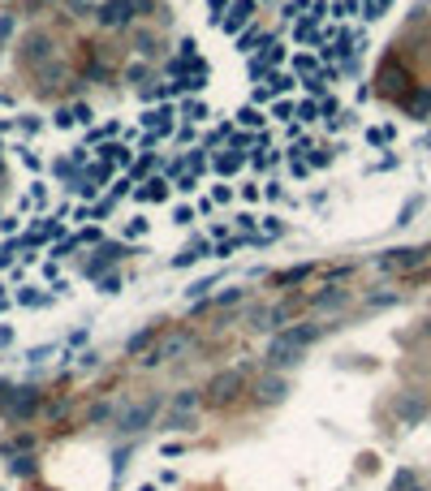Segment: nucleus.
Instances as JSON below:
<instances>
[{
	"label": "nucleus",
	"mask_w": 431,
	"mask_h": 491,
	"mask_svg": "<svg viewBox=\"0 0 431 491\" xmlns=\"http://www.w3.org/2000/svg\"><path fill=\"white\" fill-rule=\"evenodd\" d=\"M99 155H104V160H121V164H130V151H125V147H104Z\"/></svg>",
	"instance_id": "nucleus-25"
},
{
	"label": "nucleus",
	"mask_w": 431,
	"mask_h": 491,
	"mask_svg": "<svg viewBox=\"0 0 431 491\" xmlns=\"http://www.w3.org/2000/svg\"><path fill=\"white\" fill-rule=\"evenodd\" d=\"M423 258H427V246L423 250H388L384 258H379V268L384 272H405V268H418Z\"/></svg>",
	"instance_id": "nucleus-7"
},
{
	"label": "nucleus",
	"mask_w": 431,
	"mask_h": 491,
	"mask_svg": "<svg viewBox=\"0 0 431 491\" xmlns=\"http://www.w3.org/2000/svg\"><path fill=\"white\" fill-rule=\"evenodd\" d=\"M9 31H13V17H9V13H0V43L9 39Z\"/></svg>",
	"instance_id": "nucleus-33"
},
{
	"label": "nucleus",
	"mask_w": 431,
	"mask_h": 491,
	"mask_svg": "<svg viewBox=\"0 0 431 491\" xmlns=\"http://www.w3.org/2000/svg\"><path fill=\"white\" fill-rule=\"evenodd\" d=\"M190 427H194V413H182V409H168L160 423V431H190Z\"/></svg>",
	"instance_id": "nucleus-12"
},
{
	"label": "nucleus",
	"mask_w": 431,
	"mask_h": 491,
	"mask_svg": "<svg viewBox=\"0 0 431 491\" xmlns=\"http://www.w3.org/2000/svg\"><path fill=\"white\" fill-rule=\"evenodd\" d=\"M0 315H5V302H0Z\"/></svg>",
	"instance_id": "nucleus-39"
},
{
	"label": "nucleus",
	"mask_w": 431,
	"mask_h": 491,
	"mask_svg": "<svg viewBox=\"0 0 431 491\" xmlns=\"http://www.w3.org/2000/svg\"><path fill=\"white\" fill-rule=\"evenodd\" d=\"M263 39H268L263 31H246V35L238 39V47H242V52H250V47H255V43H263Z\"/></svg>",
	"instance_id": "nucleus-23"
},
{
	"label": "nucleus",
	"mask_w": 431,
	"mask_h": 491,
	"mask_svg": "<svg viewBox=\"0 0 431 491\" xmlns=\"http://www.w3.org/2000/svg\"><path fill=\"white\" fill-rule=\"evenodd\" d=\"M414 487V470H401L397 478H393V491H410Z\"/></svg>",
	"instance_id": "nucleus-24"
},
{
	"label": "nucleus",
	"mask_w": 431,
	"mask_h": 491,
	"mask_svg": "<svg viewBox=\"0 0 431 491\" xmlns=\"http://www.w3.org/2000/svg\"><path fill=\"white\" fill-rule=\"evenodd\" d=\"M315 306H319V310H337V306H345V289H333V293H319V298H315Z\"/></svg>",
	"instance_id": "nucleus-18"
},
{
	"label": "nucleus",
	"mask_w": 431,
	"mask_h": 491,
	"mask_svg": "<svg viewBox=\"0 0 431 491\" xmlns=\"http://www.w3.org/2000/svg\"><path fill=\"white\" fill-rule=\"evenodd\" d=\"M190 349H194V332H190V328H173V332H160L156 349H151L143 362H147V367H164V362L186 358Z\"/></svg>",
	"instance_id": "nucleus-2"
},
{
	"label": "nucleus",
	"mask_w": 431,
	"mask_h": 491,
	"mask_svg": "<svg viewBox=\"0 0 431 491\" xmlns=\"http://www.w3.org/2000/svg\"><path fill=\"white\" fill-rule=\"evenodd\" d=\"M121 254H125V246H117V242H104V246L95 250V258H87V263H82V276H87V280H104V276H108V268L117 263Z\"/></svg>",
	"instance_id": "nucleus-6"
},
{
	"label": "nucleus",
	"mask_w": 431,
	"mask_h": 491,
	"mask_svg": "<svg viewBox=\"0 0 431 491\" xmlns=\"http://www.w3.org/2000/svg\"><path fill=\"white\" fill-rule=\"evenodd\" d=\"M242 168V155H220L216 160V173H238Z\"/></svg>",
	"instance_id": "nucleus-19"
},
{
	"label": "nucleus",
	"mask_w": 431,
	"mask_h": 491,
	"mask_svg": "<svg viewBox=\"0 0 431 491\" xmlns=\"http://www.w3.org/2000/svg\"><path fill=\"white\" fill-rule=\"evenodd\" d=\"M216 284V276H207V280H194L190 289H186V298H207V289Z\"/></svg>",
	"instance_id": "nucleus-20"
},
{
	"label": "nucleus",
	"mask_w": 431,
	"mask_h": 491,
	"mask_svg": "<svg viewBox=\"0 0 431 491\" xmlns=\"http://www.w3.org/2000/svg\"><path fill=\"white\" fill-rule=\"evenodd\" d=\"M134 17V5L130 0H108L104 9H99V26H125Z\"/></svg>",
	"instance_id": "nucleus-9"
},
{
	"label": "nucleus",
	"mask_w": 431,
	"mask_h": 491,
	"mask_svg": "<svg viewBox=\"0 0 431 491\" xmlns=\"http://www.w3.org/2000/svg\"><path fill=\"white\" fill-rule=\"evenodd\" d=\"M384 5H388V0H363V13L367 17H379V13H384Z\"/></svg>",
	"instance_id": "nucleus-30"
},
{
	"label": "nucleus",
	"mask_w": 431,
	"mask_h": 491,
	"mask_svg": "<svg viewBox=\"0 0 431 491\" xmlns=\"http://www.w3.org/2000/svg\"><path fill=\"white\" fill-rule=\"evenodd\" d=\"M9 474H13V478H31V474H35V457H13V461H9Z\"/></svg>",
	"instance_id": "nucleus-16"
},
{
	"label": "nucleus",
	"mask_w": 431,
	"mask_h": 491,
	"mask_svg": "<svg viewBox=\"0 0 431 491\" xmlns=\"http://www.w3.org/2000/svg\"><path fill=\"white\" fill-rule=\"evenodd\" d=\"M17 302H22V306H43L48 298H43V293H35V289H22V293H17Z\"/></svg>",
	"instance_id": "nucleus-26"
},
{
	"label": "nucleus",
	"mask_w": 431,
	"mask_h": 491,
	"mask_svg": "<svg viewBox=\"0 0 431 491\" xmlns=\"http://www.w3.org/2000/svg\"><path fill=\"white\" fill-rule=\"evenodd\" d=\"M9 263H13V242L0 246V268H9Z\"/></svg>",
	"instance_id": "nucleus-35"
},
{
	"label": "nucleus",
	"mask_w": 431,
	"mask_h": 491,
	"mask_svg": "<svg viewBox=\"0 0 431 491\" xmlns=\"http://www.w3.org/2000/svg\"><path fill=\"white\" fill-rule=\"evenodd\" d=\"M0 409H5L9 418H17V423H27L39 409V393L35 388H5V393H0Z\"/></svg>",
	"instance_id": "nucleus-3"
},
{
	"label": "nucleus",
	"mask_w": 431,
	"mask_h": 491,
	"mask_svg": "<svg viewBox=\"0 0 431 491\" xmlns=\"http://www.w3.org/2000/svg\"><path fill=\"white\" fill-rule=\"evenodd\" d=\"M151 341H160V332H156V328H143V332L134 336V341H130V345H125V353H143V349H147Z\"/></svg>",
	"instance_id": "nucleus-15"
},
{
	"label": "nucleus",
	"mask_w": 431,
	"mask_h": 491,
	"mask_svg": "<svg viewBox=\"0 0 431 491\" xmlns=\"http://www.w3.org/2000/svg\"><path fill=\"white\" fill-rule=\"evenodd\" d=\"M397 413H401L405 423H418V418H423V401H418V397H401V401H397Z\"/></svg>",
	"instance_id": "nucleus-14"
},
{
	"label": "nucleus",
	"mask_w": 431,
	"mask_h": 491,
	"mask_svg": "<svg viewBox=\"0 0 431 491\" xmlns=\"http://www.w3.org/2000/svg\"><path fill=\"white\" fill-rule=\"evenodd\" d=\"M427 332H431V323H427Z\"/></svg>",
	"instance_id": "nucleus-40"
},
{
	"label": "nucleus",
	"mask_w": 431,
	"mask_h": 491,
	"mask_svg": "<svg viewBox=\"0 0 431 491\" xmlns=\"http://www.w3.org/2000/svg\"><path fill=\"white\" fill-rule=\"evenodd\" d=\"M233 302H242V289H229V293H220V298H212L207 306H233Z\"/></svg>",
	"instance_id": "nucleus-27"
},
{
	"label": "nucleus",
	"mask_w": 431,
	"mask_h": 491,
	"mask_svg": "<svg viewBox=\"0 0 431 491\" xmlns=\"http://www.w3.org/2000/svg\"><path fill=\"white\" fill-rule=\"evenodd\" d=\"M207 250H212V242H203V237H198V242H190V246H186L182 254H177V258H173V268H186V263H198V258H203V254H207Z\"/></svg>",
	"instance_id": "nucleus-11"
},
{
	"label": "nucleus",
	"mask_w": 431,
	"mask_h": 491,
	"mask_svg": "<svg viewBox=\"0 0 431 491\" xmlns=\"http://www.w3.org/2000/svg\"><path fill=\"white\" fill-rule=\"evenodd\" d=\"M173 220H177V224H190V220H194V212H190V207H177Z\"/></svg>",
	"instance_id": "nucleus-36"
},
{
	"label": "nucleus",
	"mask_w": 431,
	"mask_h": 491,
	"mask_svg": "<svg viewBox=\"0 0 431 491\" xmlns=\"http://www.w3.org/2000/svg\"><path fill=\"white\" fill-rule=\"evenodd\" d=\"M250 13H255V0H238V5L229 9V17H216V26H220V31H242V26L250 22Z\"/></svg>",
	"instance_id": "nucleus-8"
},
{
	"label": "nucleus",
	"mask_w": 431,
	"mask_h": 491,
	"mask_svg": "<svg viewBox=\"0 0 431 491\" xmlns=\"http://www.w3.org/2000/svg\"><path fill=\"white\" fill-rule=\"evenodd\" d=\"M289 87H293V78H285V73H276V78H272V91H276V95H285Z\"/></svg>",
	"instance_id": "nucleus-31"
},
{
	"label": "nucleus",
	"mask_w": 431,
	"mask_h": 491,
	"mask_svg": "<svg viewBox=\"0 0 431 491\" xmlns=\"http://www.w3.org/2000/svg\"><path fill=\"white\" fill-rule=\"evenodd\" d=\"M250 393H255L259 405H281V401L289 397V379H285V371H263Z\"/></svg>",
	"instance_id": "nucleus-5"
},
{
	"label": "nucleus",
	"mask_w": 431,
	"mask_h": 491,
	"mask_svg": "<svg viewBox=\"0 0 431 491\" xmlns=\"http://www.w3.org/2000/svg\"><path fill=\"white\" fill-rule=\"evenodd\" d=\"M108 418H117V413H112V405H108V401H95V405L87 409V423H108Z\"/></svg>",
	"instance_id": "nucleus-17"
},
{
	"label": "nucleus",
	"mask_w": 431,
	"mask_h": 491,
	"mask_svg": "<svg viewBox=\"0 0 431 491\" xmlns=\"http://www.w3.org/2000/svg\"><path fill=\"white\" fill-rule=\"evenodd\" d=\"M328 160H333V151H328V147H319V151L311 155V164H328Z\"/></svg>",
	"instance_id": "nucleus-37"
},
{
	"label": "nucleus",
	"mask_w": 431,
	"mask_h": 491,
	"mask_svg": "<svg viewBox=\"0 0 431 491\" xmlns=\"http://www.w3.org/2000/svg\"><path fill=\"white\" fill-rule=\"evenodd\" d=\"M182 117H190V125H194V121H203V117H207V108H203L198 99H190L186 108H182Z\"/></svg>",
	"instance_id": "nucleus-21"
},
{
	"label": "nucleus",
	"mask_w": 431,
	"mask_h": 491,
	"mask_svg": "<svg viewBox=\"0 0 431 491\" xmlns=\"http://www.w3.org/2000/svg\"><path fill=\"white\" fill-rule=\"evenodd\" d=\"M138 198H143V203H164V198H168V186H164L160 177H151L147 186L138 190Z\"/></svg>",
	"instance_id": "nucleus-13"
},
{
	"label": "nucleus",
	"mask_w": 431,
	"mask_h": 491,
	"mask_svg": "<svg viewBox=\"0 0 431 491\" xmlns=\"http://www.w3.org/2000/svg\"><path fill=\"white\" fill-rule=\"evenodd\" d=\"M57 353V345H35L31 353H27V362H43V358H52Z\"/></svg>",
	"instance_id": "nucleus-28"
},
{
	"label": "nucleus",
	"mask_w": 431,
	"mask_h": 491,
	"mask_svg": "<svg viewBox=\"0 0 431 491\" xmlns=\"http://www.w3.org/2000/svg\"><path fill=\"white\" fill-rule=\"evenodd\" d=\"M108 212H112V198H104V203H95V207H91V216H95V220H104Z\"/></svg>",
	"instance_id": "nucleus-32"
},
{
	"label": "nucleus",
	"mask_w": 431,
	"mask_h": 491,
	"mask_svg": "<svg viewBox=\"0 0 431 491\" xmlns=\"http://www.w3.org/2000/svg\"><path fill=\"white\" fill-rule=\"evenodd\" d=\"M238 117H242V125H263V117H259V108H255V103H250V108H242Z\"/></svg>",
	"instance_id": "nucleus-29"
},
{
	"label": "nucleus",
	"mask_w": 431,
	"mask_h": 491,
	"mask_svg": "<svg viewBox=\"0 0 431 491\" xmlns=\"http://www.w3.org/2000/svg\"><path fill=\"white\" fill-rule=\"evenodd\" d=\"M198 405H203V397L194 393V388H182V393L168 397V409H182V413H198Z\"/></svg>",
	"instance_id": "nucleus-10"
},
{
	"label": "nucleus",
	"mask_w": 431,
	"mask_h": 491,
	"mask_svg": "<svg viewBox=\"0 0 431 491\" xmlns=\"http://www.w3.org/2000/svg\"><path fill=\"white\" fill-rule=\"evenodd\" d=\"M242 388H246V367H229V371H220V375L207 383V401H212V405H229Z\"/></svg>",
	"instance_id": "nucleus-4"
},
{
	"label": "nucleus",
	"mask_w": 431,
	"mask_h": 491,
	"mask_svg": "<svg viewBox=\"0 0 431 491\" xmlns=\"http://www.w3.org/2000/svg\"><path fill=\"white\" fill-rule=\"evenodd\" d=\"M9 341H13V328H0V349H5Z\"/></svg>",
	"instance_id": "nucleus-38"
},
{
	"label": "nucleus",
	"mask_w": 431,
	"mask_h": 491,
	"mask_svg": "<svg viewBox=\"0 0 431 491\" xmlns=\"http://www.w3.org/2000/svg\"><path fill=\"white\" fill-rule=\"evenodd\" d=\"M311 276V268H293V272H281L276 276V284H293V280H307Z\"/></svg>",
	"instance_id": "nucleus-22"
},
{
	"label": "nucleus",
	"mask_w": 431,
	"mask_h": 491,
	"mask_svg": "<svg viewBox=\"0 0 431 491\" xmlns=\"http://www.w3.org/2000/svg\"><path fill=\"white\" fill-rule=\"evenodd\" d=\"M125 233H130V237H143V233H147V220H143V216L130 220V228H125Z\"/></svg>",
	"instance_id": "nucleus-34"
},
{
	"label": "nucleus",
	"mask_w": 431,
	"mask_h": 491,
	"mask_svg": "<svg viewBox=\"0 0 431 491\" xmlns=\"http://www.w3.org/2000/svg\"><path fill=\"white\" fill-rule=\"evenodd\" d=\"M164 405H168L164 397H143V401L121 405V409H117V418H112V431H117V435H125V439H134V435H143L147 427H156V418H160V409H164Z\"/></svg>",
	"instance_id": "nucleus-1"
}]
</instances>
